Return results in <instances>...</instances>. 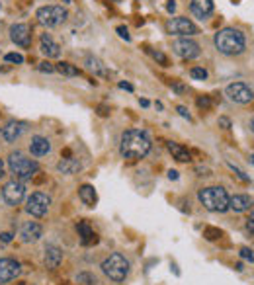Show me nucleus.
I'll return each instance as SVG.
<instances>
[{"instance_id":"f257e3e1","label":"nucleus","mask_w":254,"mask_h":285,"mask_svg":"<svg viewBox=\"0 0 254 285\" xmlns=\"http://www.w3.org/2000/svg\"><path fill=\"white\" fill-rule=\"evenodd\" d=\"M149 150H151V139L145 131H139V129L123 131L121 141H119V152H121L123 159L137 161V159L147 156Z\"/></svg>"},{"instance_id":"f03ea898","label":"nucleus","mask_w":254,"mask_h":285,"mask_svg":"<svg viewBox=\"0 0 254 285\" xmlns=\"http://www.w3.org/2000/svg\"><path fill=\"white\" fill-rule=\"evenodd\" d=\"M213 45L215 49L225 55V57H235V55H241L246 49V38L241 29L237 27H223L219 29L215 36H213Z\"/></svg>"},{"instance_id":"7ed1b4c3","label":"nucleus","mask_w":254,"mask_h":285,"mask_svg":"<svg viewBox=\"0 0 254 285\" xmlns=\"http://www.w3.org/2000/svg\"><path fill=\"white\" fill-rule=\"evenodd\" d=\"M198 199L203 207L211 213H225L229 209V194L225 187L209 186L198 192Z\"/></svg>"},{"instance_id":"20e7f679","label":"nucleus","mask_w":254,"mask_h":285,"mask_svg":"<svg viewBox=\"0 0 254 285\" xmlns=\"http://www.w3.org/2000/svg\"><path fill=\"white\" fill-rule=\"evenodd\" d=\"M8 170L14 174V178L16 180H29V178H34L39 170V164L36 161H31V159H27L24 152H10V156H8Z\"/></svg>"},{"instance_id":"39448f33","label":"nucleus","mask_w":254,"mask_h":285,"mask_svg":"<svg viewBox=\"0 0 254 285\" xmlns=\"http://www.w3.org/2000/svg\"><path fill=\"white\" fill-rule=\"evenodd\" d=\"M102 272L106 273L112 281H123L129 273V260H127L123 254H112L108 256L106 260L102 262Z\"/></svg>"},{"instance_id":"423d86ee","label":"nucleus","mask_w":254,"mask_h":285,"mask_svg":"<svg viewBox=\"0 0 254 285\" xmlns=\"http://www.w3.org/2000/svg\"><path fill=\"white\" fill-rule=\"evenodd\" d=\"M36 18H38V22L43 27H57V25H61L69 18V14H67L63 6L51 4V6H41L38 14H36Z\"/></svg>"},{"instance_id":"0eeeda50","label":"nucleus","mask_w":254,"mask_h":285,"mask_svg":"<svg viewBox=\"0 0 254 285\" xmlns=\"http://www.w3.org/2000/svg\"><path fill=\"white\" fill-rule=\"evenodd\" d=\"M166 31L170 36H178V38H194L200 34L198 25L192 22L190 18H184V16H176V18H170L166 22Z\"/></svg>"},{"instance_id":"6e6552de","label":"nucleus","mask_w":254,"mask_h":285,"mask_svg":"<svg viewBox=\"0 0 254 285\" xmlns=\"http://www.w3.org/2000/svg\"><path fill=\"white\" fill-rule=\"evenodd\" d=\"M51 205V198L43 192H34L29 198L25 199V211L31 217H45Z\"/></svg>"},{"instance_id":"1a4fd4ad","label":"nucleus","mask_w":254,"mask_h":285,"mask_svg":"<svg viewBox=\"0 0 254 285\" xmlns=\"http://www.w3.org/2000/svg\"><path fill=\"white\" fill-rule=\"evenodd\" d=\"M25 198V186L22 180H10V182H6L4 187H2V199H4V203L6 205H20Z\"/></svg>"},{"instance_id":"9d476101","label":"nucleus","mask_w":254,"mask_h":285,"mask_svg":"<svg viewBox=\"0 0 254 285\" xmlns=\"http://www.w3.org/2000/svg\"><path fill=\"white\" fill-rule=\"evenodd\" d=\"M172 51H174V55H178L180 59H184V61H192V59H196V57H200V43L198 41H194L192 38H180L176 39L174 43H172Z\"/></svg>"},{"instance_id":"9b49d317","label":"nucleus","mask_w":254,"mask_h":285,"mask_svg":"<svg viewBox=\"0 0 254 285\" xmlns=\"http://www.w3.org/2000/svg\"><path fill=\"white\" fill-rule=\"evenodd\" d=\"M225 96L235 104H250L254 100V90L244 82H231L225 88Z\"/></svg>"},{"instance_id":"f8f14e48","label":"nucleus","mask_w":254,"mask_h":285,"mask_svg":"<svg viewBox=\"0 0 254 285\" xmlns=\"http://www.w3.org/2000/svg\"><path fill=\"white\" fill-rule=\"evenodd\" d=\"M10 39H12V43H16L22 49L31 47V27L27 24H22V22L12 24L10 25Z\"/></svg>"},{"instance_id":"ddd939ff","label":"nucleus","mask_w":254,"mask_h":285,"mask_svg":"<svg viewBox=\"0 0 254 285\" xmlns=\"http://www.w3.org/2000/svg\"><path fill=\"white\" fill-rule=\"evenodd\" d=\"M25 131H27V121L12 119V121H8V123L2 127L0 135H2V139H4L6 143H14V141H18L20 137L24 135Z\"/></svg>"},{"instance_id":"4468645a","label":"nucleus","mask_w":254,"mask_h":285,"mask_svg":"<svg viewBox=\"0 0 254 285\" xmlns=\"http://www.w3.org/2000/svg\"><path fill=\"white\" fill-rule=\"evenodd\" d=\"M22 272L20 264L12 258H0V285L16 279Z\"/></svg>"},{"instance_id":"2eb2a0df","label":"nucleus","mask_w":254,"mask_h":285,"mask_svg":"<svg viewBox=\"0 0 254 285\" xmlns=\"http://www.w3.org/2000/svg\"><path fill=\"white\" fill-rule=\"evenodd\" d=\"M41 236H43V229H41V225L36 223V221H25V223L20 227V238H22V242H25V244L38 242Z\"/></svg>"},{"instance_id":"dca6fc26","label":"nucleus","mask_w":254,"mask_h":285,"mask_svg":"<svg viewBox=\"0 0 254 285\" xmlns=\"http://www.w3.org/2000/svg\"><path fill=\"white\" fill-rule=\"evenodd\" d=\"M39 49H41V53H43L47 59H57V57H61V45L51 38L47 31L41 34V38H39Z\"/></svg>"},{"instance_id":"f3484780","label":"nucleus","mask_w":254,"mask_h":285,"mask_svg":"<svg viewBox=\"0 0 254 285\" xmlns=\"http://www.w3.org/2000/svg\"><path fill=\"white\" fill-rule=\"evenodd\" d=\"M43 262H45V268L49 270H57L59 264L63 262V250L57 246V244H47L45 250H43Z\"/></svg>"},{"instance_id":"a211bd4d","label":"nucleus","mask_w":254,"mask_h":285,"mask_svg":"<svg viewBox=\"0 0 254 285\" xmlns=\"http://www.w3.org/2000/svg\"><path fill=\"white\" fill-rule=\"evenodd\" d=\"M190 10L196 18L207 20V18L213 14V0H192Z\"/></svg>"},{"instance_id":"6ab92c4d","label":"nucleus","mask_w":254,"mask_h":285,"mask_svg":"<svg viewBox=\"0 0 254 285\" xmlns=\"http://www.w3.org/2000/svg\"><path fill=\"white\" fill-rule=\"evenodd\" d=\"M254 205V199L246 194H237L233 198H229V209H233L235 213H244L250 211Z\"/></svg>"},{"instance_id":"aec40b11","label":"nucleus","mask_w":254,"mask_h":285,"mask_svg":"<svg viewBox=\"0 0 254 285\" xmlns=\"http://www.w3.org/2000/svg\"><path fill=\"white\" fill-rule=\"evenodd\" d=\"M29 152L31 156H45L51 152V143L47 137L36 135L31 137V143H29Z\"/></svg>"},{"instance_id":"412c9836","label":"nucleus","mask_w":254,"mask_h":285,"mask_svg":"<svg viewBox=\"0 0 254 285\" xmlns=\"http://www.w3.org/2000/svg\"><path fill=\"white\" fill-rule=\"evenodd\" d=\"M76 231H78V236H80V242L84 246H90V244H96L98 242V236L94 235V231L90 229V225L86 221H80L76 225Z\"/></svg>"},{"instance_id":"4be33fe9","label":"nucleus","mask_w":254,"mask_h":285,"mask_svg":"<svg viewBox=\"0 0 254 285\" xmlns=\"http://www.w3.org/2000/svg\"><path fill=\"white\" fill-rule=\"evenodd\" d=\"M166 149L170 150V154L176 159L178 162H190L192 161V154L190 150L186 149V147H182L180 143H174V141H168L166 143Z\"/></svg>"},{"instance_id":"5701e85b","label":"nucleus","mask_w":254,"mask_h":285,"mask_svg":"<svg viewBox=\"0 0 254 285\" xmlns=\"http://www.w3.org/2000/svg\"><path fill=\"white\" fill-rule=\"evenodd\" d=\"M78 198H80V201H82L84 205H88V207H94L96 201H98L96 189L90 186V184H84V186L78 187Z\"/></svg>"},{"instance_id":"b1692460","label":"nucleus","mask_w":254,"mask_h":285,"mask_svg":"<svg viewBox=\"0 0 254 285\" xmlns=\"http://www.w3.org/2000/svg\"><path fill=\"white\" fill-rule=\"evenodd\" d=\"M82 168V164H80V161L78 159H63V161H59V164H57V170L61 174H76L78 170Z\"/></svg>"},{"instance_id":"393cba45","label":"nucleus","mask_w":254,"mask_h":285,"mask_svg":"<svg viewBox=\"0 0 254 285\" xmlns=\"http://www.w3.org/2000/svg\"><path fill=\"white\" fill-rule=\"evenodd\" d=\"M86 67H88V71H92L94 75H98V76H104V78H108L110 76V71L106 69V65L98 59V57H86Z\"/></svg>"},{"instance_id":"a878e982","label":"nucleus","mask_w":254,"mask_h":285,"mask_svg":"<svg viewBox=\"0 0 254 285\" xmlns=\"http://www.w3.org/2000/svg\"><path fill=\"white\" fill-rule=\"evenodd\" d=\"M55 69L61 73L63 76H78L80 75V69H76L75 65H71V62H57L55 65Z\"/></svg>"},{"instance_id":"bb28decb","label":"nucleus","mask_w":254,"mask_h":285,"mask_svg":"<svg viewBox=\"0 0 254 285\" xmlns=\"http://www.w3.org/2000/svg\"><path fill=\"white\" fill-rule=\"evenodd\" d=\"M190 76L194 80H205V78H207V71H205L203 67H192Z\"/></svg>"},{"instance_id":"cd10ccee","label":"nucleus","mask_w":254,"mask_h":285,"mask_svg":"<svg viewBox=\"0 0 254 285\" xmlns=\"http://www.w3.org/2000/svg\"><path fill=\"white\" fill-rule=\"evenodd\" d=\"M149 53H151V57H152V59H154L156 62H158V65H163V67H168V57H166L163 51L149 49Z\"/></svg>"},{"instance_id":"c85d7f7f","label":"nucleus","mask_w":254,"mask_h":285,"mask_svg":"<svg viewBox=\"0 0 254 285\" xmlns=\"http://www.w3.org/2000/svg\"><path fill=\"white\" fill-rule=\"evenodd\" d=\"M196 104H198V108L203 110V112H207V110H211V106H213V102L209 96H200V98L196 100Z\"/></svg>"},{"instance_id":"c756f323","label":"nucleus","mask_w":254,"mask_h":285,"mask_svg":"<svg viewBox=\"0 0 254 285\" xmlns=\"http://www.w3.org/2000/svg\"><path fill=\"white\" fill-rule=\"evenodd\" d=\"M76 281L78 283H84V285H98V281H96V277L94 275H90V273H78V277H76Z\"/></svg>"},{"instance_id":"7c9ffc66","label":"nucleus","mask_w":254,"mask_h":285,"mask_svg":"<svg viewBox=\"0 0 254 285\" xmlns=\"http://www.w3.org/2000/svg\"><path fill=\"white\" fill-rule=\"evenodd\" d=\"M4 61L14 62V65H22L24 62V55H20V53H6L4 55Z\"/></svg>"},{"instance_id":"2f4dec72","label":"nucleus","mask_w":254,"mask_h":285,"mask_svg":"<svg viewBox=\"0 0 254 285\" xmlns=\"http://www.w3.org/2000/svg\"><path fill=\"white\" fill-rule=\"evenodd\" d=\"M39 73H47V75H53L57 69H55V65L53 62H49V61H43V62H39Z\"/></svg>"},{"instance_id":"473e14b6","label":"nucleus","mask_w":254,"mask_h":285,"mask_svg":"<svg viewBox=\"0 0 254 285\" xmlns=\"http://www.w3.org/2000/svg\"><path fill=\"white\" fill-rule=\"evenodd\" d=\"M203 235H205L207 240H215V238L221 236V231H219V229H205V233H203Z\"/></svg>"},{"instance_id":"72a5a7b5","label":"nucleus","mask_w":254,"mask_h":285,"mask_svg":"<svg viewBox=\"0 0 254 285\" xmlns=\"http://www.w3.org/2000/svg\"><path fill=\"white\" fill-rule=\"evenodd\" d=\"M229 166H231V170H233V172L237 174V176H239V178H241L242 182H250V178H248V176H246V174L242 172L241 168H237V166H235V164H229Z\"/></svg>"},{"instance_id":"f704fd0d","label":"nucleus","mask_w":254,"mask_h":285,"mask_svg":"<svg viewBox=\"0 0 254 285\" xmlns=\"http://www.w3.org/2000/svg\"><path fill=\"white\" fill-rule=\"evenodd\" d=\"M241 258L242 260H248V262H254V254L250 248H241Z\"/></svg>"},{"instance_id":"c9c22d12","label":"nucleus","mask_w":254,"mask_h":285,"mask_svg":"<svg viewBox=\"0 0 254 285\" xmlns=\"http://www.w3.org/2000/svg\"><path fill=\"white\" fill-rule=\"evenodd\" d=\"M115 31L119 34V38L125 39V41H129V39H131V36H129V31H127V27H123V25H117V27H115Z\"/></svg>"},{"instance_id":"e433bc0d","label":"nucleus","mask_w":254,"mask_h":285,"mask_svg":"<svg viewBox=\"0 0 254 285\" xmlns=\"http://www.w3.org/2000/svg\"><path fill=\"white\" fill-rule=\"evenodd\" d=\"M176 112L180 113V115H182V117H184V119H188V121H192V115H190V112H188V110H186V108H184V106H178V108H176Z\"/></svg>"},{"instance_id":"4c0bfd02","label":"nucleus","mask_w":254,"mask_h":285,"mask_svg":"<svg viewBox=\"0 0 254 285\" xmlns=\"http://www.w3.org/2000/svg\"><path fill=\"white\" fill-rule=\"evenodd\" d=\"M246 231L254 235V211L250 213V217H248V221H246Z\"/></svg>"},{"instance_id":"58836bf2","label":"nucleus","mask_w":254,"mask_h":285,"mask_svg":"<svg viewBox=\"0 0 254 285\" xmlns=\"http://www.w3.org/2000/svg\"><path fill=\"white\" fill-rule=\"evenodd\" d=\"M219 125H221L223 129H231V119H229V117H219Z\"/></svg>"},{"instance_id":"ea45409f","label":"nucleus","mask_w":254,"mask_h":285,"mask_svg":"<svg viewBox=\"0 0 254 285\" xmlns=\"http://www.w3.org/2000/svg\"><path fill=\"white\" fill-rule=\"evenodd\" d=\"M170 86L174 88V90H176L178 94H182V92H186V86H182V84H180V82H172V84H170Z\"/></svg>"},{"instance_id":"a19ab883","label":"nucleus","mask_w":254,"mask_h":285,"mask_svg":"<svg viewBox=\"0 0 254 285\" xmlns=\"http://www.w3.org/2000/svg\"><path fill=\"white\" fill-rule=\"evenodd\" d=\"M0 240H2L4 244H8V242L12 240V235H10V233H2V235H0Z\"/></svg>"},{"instance_id":"79ce46f5","label":"nucleus","mask_w":254,"mask_h":285,"mask_svg":"<svg viewBox=\"0 0 254 285\" xmlns=\"http://www.w3.org/2000/svg\"><path fill=\"white\" fill-rule=\"evenodd\" d=\"M119 88H121V90H127V92H133V86H131L129 82H119Z\"/></svg>"},{"instance_id":"37998d69","label":"nucleus","mask_w":254,"mask_h":285,"mask_svg":"<svg viewBox=\"0 0 254 285\" xmlns=\"http://www.w3.org/2000/svg\"><path fill=\"white\" fill-rule=\"evenodd\" d=\"M166 10H168V12H174V10H176V4H174V0H168V4H166Z\"/></svg>"},{"instance_id":"c03bdc74","label":"nucleus","mask_w":254,"mask_h":285,"mask_svg":"<svg viewBox=\"0 0 254 285\" xmlns=\"http://www.w3.org/2000/svg\"><path fill=\"white\" fill-rule=\"evenodd\" d=\"M168 178H170V180H178V172L176 170H170V172H168Z\"/></svg>"},{"instance_id":"a18cd8bd","label":"nucleus","mask_w":254,"mask_h":285,"mask_svg":"<svg viewBox=\"0 0 254 285\" xmlns=\"http://www.w3.org/2000/svg\"><path fill=\"white\" fill-rule=\"evenodd\" d=\"M139 104H141V106H143V108H149V104H151V102H149V100H145V98H143V100H139Z\"/></svg>"},{"instance_id":"49530a36","label":"nucleus","mask_w":254,"mask_h":285,"mask_svg":"<svg viewBox=\"0 0 254 285\" xmlns=\"http://www.w3.org/2000/svg\"><path fill=\"white\" fill-rule=\"evenodd\" d=\"M4 168H6V166H4V161H2V159H0V178H2V176H4Z\"/></svg>"},{"instance_id":"de8ad7c7","label":"nucleus","mask_w":254,"mask_h":285,"mask_svg":"<svg viewBox=\"0 0 254 285\" xmlns=\"http://www.w3.org/2000/svg\"><path fill=\"white\" fill-rule=\"evenodd\" d=\"M250 131H252V133H254V117H252V119H250Z\"/></svg>"},{"instance_id":"09e8293b","label":"nucleus","mask_w":254,"mask_h":285,"mask_svg":"<svg viewBox=\"0 0 254 285\" xmlns=\"http://www.w3.org/2000/svg\"><path fill=\"white\" fill-rule=\"evenodd\" d=\"M71 2H73V0H63V4H71Z\"/></svg>"},{"instance_id":"8fccbe9b","label":"nucleus","mask_w":254,"mask_h":285,"mask_svg":"<svg viewBox=\"0 0 254 285\" xmlns=\"http://www.w3.org/2000/svg\"><path fill=\"white\" fill-rule=\"evenodd\" d=\"M250 162L254 164V154H250Z\"/></svg>"}]
</instances>
